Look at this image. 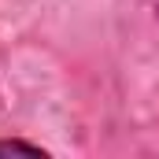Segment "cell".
<instances>
[{"instance_id":"obj_1","label":"cell","mask_w":159,"mask_h":159,"mask_svg":"<svg viewBox=\"0 0 159 159\" xmlns=\"http://www.w3.org/2000/svg\"><path fill=\"white\" fill-rule=\"evenodd\" d=\"M0 152H34V156H41L37 144H26V141H0Z\"/></svg>"}]
</instances>
